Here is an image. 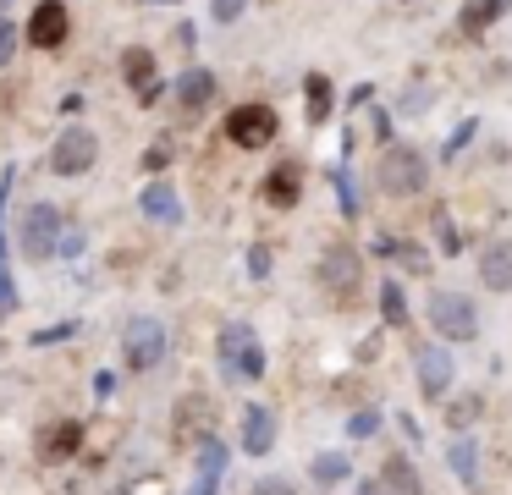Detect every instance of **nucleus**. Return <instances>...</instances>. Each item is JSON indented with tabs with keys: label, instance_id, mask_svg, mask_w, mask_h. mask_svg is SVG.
Instances as JSON below:
<instances>
[{
	"label": "nucleus",
	"instance_id": "obj_13",
	"mask_svg": "<svg viewBox=\"0 0 512 495\" xmlns=\"http://www.w3.org/2000/svg\"><path fill=\"white\" fill-rule=\"evenodd\" d=\"M12 187H17V171L6 165V171H0V319L12 314V303H17L12 270H6V198H12Z\"/></svg>",
	"mask_w": 512,
	"mask_h": 495
},
{
	"label": "nucleus",
	"instance_id": "obj_21",
	"mask_svg": "<svg viewBox=\"0 0 512 495\" xmlns=\"http://www.w3.org/2000/svg\"><path fill=\"white\" fill-rule=\"evenodd\" d=\"M303 94H309V121L320 127V121L336 110V88H331V77H325V72H309V77H303Z\"/></svg>",
	"mask_w": 512,
	"mask_h": 495
},
{
	"label": "nucleus",
	"instance_id": "obj_9",
	"mask_svg": "<svg viewBox=\"0 0 512 495\" xmlns=\"http://www.w3.org/2000/svg\"><path fill=\"white\" fill-rule=\"evenodd\" d=\"M67 33H72L67 6H61V0H39L34 17H28V44H34V50H61Z\"/></svg>",
	"mask_w": 512,
	"mask_h": 495
},
{
	"label": "nucleus",
	"instance_id": "obj_17",
	"mask_svg": "<svg viewBox=\"0 0 512 495\" xmlns=\"http://www.w3.org/2000/svg\"><path fill=\"white\" fill-rule=\"evenodd\" d=\"M215 99V77L204 72V66H188V72L177 77V105L182 110H193V116H199L204 105H210Z\"/></svg>",
	"mask_w": 512,
	"mask_h": 495
},
{
	"label": "nucleus",
	"instance_id": "obj_18",
	"mask_svg": "<svg viewBox=\"0 0 512 495\" xmlns=\"http://www.w3.org/2000/svg\"><path fill=\"white\" fill-rule=\"evenodd\" d=\"M419 385H424V396H441L446 385H452V358H446L441 347H419Z\"/></svg>",
	"mask_w": 512,
	"mask_h": 495
},
{
	"label": "nucleus",
	"instance_id": "obj_27",
	"mask_svg": "<svg viewBox=\"0 0 512 495\" xmlns=\"http://www.w3.org/2000/svg\"><path fill=\"white\" fill-rule=\"evenodd\" d=\"M435 231H441V248L446 253L463 248V237H457V226H452V215H446V209H435Z\"/></svg>",
	"mask_w": 512,
	"mask_h": 495
},
{
	"label": "nucleus",
	"instance_id": "obj_7",
	"mask_svg": "<svg viewBox=\"0 0 512 495\" xmlns=\"http://www.w3.org/2000/svg\"><path fill=\"white\" fill-rule=\"evenodd\" d=\"M276 132H281V121L270 105H237L232 121H226V138H232L237 149H270Z\"/></svg>",
	"mask_w": 512,
	"mask_h": 495
},
{
	"label": "nucleus",
	"instance_id": "obj_2",
	"mask_svg": "<svg viewBox=\"0 0 512 495\" xmlns=\"http://www.w3.org/2000/svg\"><path fill=\"white\" fill-rule=\"evenodd\" d=\"M215 352H221V374L226 380H265V347H259L254 325H226L221 341H215Z\"/></svg>",
	"mask_w": 512,
	"mask_h": 495
},
{
	"label": "nucleus",
	"instance_id": "obj_14",
	"mask_svg": "<svg viewBox=\"0 0 512 495\" xmlns=\"http://www.w3.org/2000/svg\"><path fill=\"white\" fill-rule=\"evenodd\" d=\"M78 446H83V424H72V418H67V424H45V429H39V457H45V462L72 457Z\"/></svg>",
	"mask_w": 512,
	"mask_h": 495
},
{
	"label": "nucleus",
	"instance_id": "obj_19",
	"mask_svg": "<svg viewBox=\"0 0 512 495\" xmlns=\"http://www.w3.org/2000/svg\"><path fill=\"white\" fill-rule=\"evenodd\" d=\"M298 187H303V171H298V165H276V171L265 176V204L292 209V204H298Z\"/></svg>",
	"mask_w": 512,
	"mask_h": 495
},
{
	"label": "nucleus",
	"instance_id": "obj_25",
	"mask_svg": "<svg viewBox=\"0 0 512 495\" xmlns=\"http://www.w3.org/2000/svg\"><path fill=\"white\" fill-rule=\"evenodd\" d=\"M314 479H320V484H342L347 479V457H336V451L314 457Z\"/></svg>",
	"mask_w": 512,
	"mask_h": 495
},
{
	"label": "nucleus",
	"instance_id": "obj_30",
	"mask_svg": "<svg viewBox=\"0 0 512 495\" xmlns=\"http://www.w3.org/2000/svg\"><path fill=\"white\" fill-rule=\"evenodd\" d=\"M6 6L12 0H0V66L12 61V17H6Z\"/></svg>",
	"mask_w": 512,
	"mask_h": 495
},
{
	"label": "nucleus",
	"instance_id": "obj_11",
	"mask_svg": "<svg viewBox=\"0 0 512 495\" xmlns=\"http://www.w3.org/2000/svg\"><path fill=\"white\" fill-rule=\"evenodd\" d=\"M138 209H144V220H155V226H182V198L171 182H149L144 198H138Z\"/></svg>",
	"mask_w": 512,
	"mask_h": 495
},
{
	"label": "nucleus",
	"instance_id": "obj_16",
	"mask_svg": "<svg viewBox=\"0 0 512 495\" xmlns=\"http://www.w3.org/2000/svg\"><path fill=\"white\" fill-rule=\"evenodd\" d=\"M122 66H127V83H133V94L144 99V105H155V94H160L155 55H149V50H127V55H122Z\"/></svg>",
	"mask_w": 512,
	"mask_h": 495
},
{
	"label": "nucleus",
	"instance_id": "obj_23",
	"mask_svg": "<svg viewBox=\"0 0 512 495\" xmlns=\"http://www.w3.org/2000/svg\"><path fill=\"white\" fill-rule=\"evenodd\" d=\"M474 457H479V451H474V440H452V451H446V462H452V473H457L463 484H479Z\"/></svg>",
	"mask_w": 512,
	"mask_h": 495
},
{
	"label": "nucleus",
	"instance_id": "obj_20",
	"mask_svg": "<svg viewBox=\"0 0 512 495\" xmlns=\"http://www.w3.org/2000/svg\"><path fill=\"white\" fill-rule=\"evenodd\" d=\"M380 495H419V473H413L408 457H386V468H380Z\"/></svg>",
	"mask_w": 512,
	"mask_h": 495
},
{
	"label": "nucleus",
	"instance_id": "obj_15",
	"mask_svg": "<svg viewBox=\"0 0 512 495\" xmlns=\"http://www.w3.org/2000/svg\"><path fill=\"white\" fill-rule=\"evenodd\" d=\"M270 446H276V413H270V407H248V418H243V451H248V457H265Z\"/></svg>",
	"mask_w": 512,
	"mask_h": 495
},
{
	"label": "nucleus",
	"instance_id": "obj_6",
	"mask_svg": "<svg viewBox=\"0 0 512 495\" xmlns=\"http://www.w3.org/2000/svg\"><path fill=\"white\" fill-rule=\"evenodd\" d=\"M430 325L441 330L446 341H474L479 336V308L468 303L463 292H435L430 297Z\"/></svg>",
	"mask_w": 512,
	"mask_h": 495
},
{
	"label": "nucleus",
	"instance_id": "obj_5",
	"mask_svg": "<svg viewBox=\"0 0 512 495\" xmlns=\"http://www.w3.org/2000/svg\"><path fill=\"white\" fill-rule=\"evenodd\" d=\"M122 352H127V369H160V358H166V325L149 319V314L127 319Z\"/></svg>",
	"mask_w": 512,
	"mask_h": 495
},
{
	"label": "nucleus",
	"instance_id": "obj_34",
	"mask_svg": "<svg viewBox=\"0 0 512 495\" xmlns=\"http://www.w3.org/2000/svg\"><path fill=\"white\" fill-rule=\"evenodd\" d=\"M83 248V231L78 226H72V220H67V231H61V253H67V259H72V253H78Z\"/></svg>",
	"mask_w": 512,
	"mask_h": 495
},
{
	"label": "nucleus",
	"instance_id": "obj_24",
	"mask_svg": "<svg viewBox=\"0 0 512 495\" xmlns=\"http://www.w3.org/2000/svg\"><path fill=\"white\" fill-rule=\"evenodd\" d=\"M380 308H386V325H408V303H402V286L397 281L380 286Z\"/></svg>",
	"mask_w": 512,
	"mask_h": 495
},
{
	"label": "nucleus",
	"instance_id": "obj_36",
	"mask_svg": "<svg viewBox=\"0 0 512 495\" xmlns=\"http://www.w3.org/2000/svg\"><path fill=\"white\" fill-rule=\"evenodd\" d=\"M166 160H171V149H149V154H144V165H149V171H160Z\"/></svg>",
	"mask_w": 512,
	"mask_h": 495
},
{
	"label": "nucleus",
	"instance_id": "obj_28",
	"mask_svg": "<svg viewBox=\"0 0 512 495\" xmlns=\"http://www.w3.org/2000/svg\"><path fill=\"white\" fill-rule=\"evenodd\" d=\"M446 418H452V429L474 424V418H479V396H463V402H452V413H446Z\"/></svg>",
	"mask_w": 512,
	"mask_h": 495
},
{
	"label": "nucleus",
	"instance_id": "obj_10",
	"mask_svg": "<svg viewBox=\"0 0 512 495\" xmlns=\"http://www.w3.org/2000/svg\"><path fill=\"white\" fill-rule=\"evenodd\" d=\"M479 281H485L490 292H512V237H496L479 253Z\"/></svg>",
	"mask_w": 512,
	"mask_h": 495
},
{
	"label": "nucleus",
	"instance_id": "obj_33",
	"mask_svg": "<svg viewBox=\"0 0 512 495\" xmlns=\"http://www.w3.org/2000/svg\"><path fill=\"white\" fill-rule=\"evenodd\" d=\"M254 495H298V490H292L287 479H259V484H254Z\"/></svg>",
	"mask_w": 512,
	"mask_h": 495
},
{
	"label": "nucleus",
	"instance_id": "obj_4",
	"mask_svg": "<svg viewBox=\"0 0 512 495\" xmlns=\"http://www.w3.org/2000/svg\"><path fill=\"white\" fill-rule=\"evenodd\" d=\"M424 182H430L424 154L408 149V143H391L386 160H380V187H386L391 198H413V193H424Z\"/></svg>",
	"mask_w": 512,
	"mask_h": 495
},
{
	"label": "nucleus",
	"instance_id": "obj_3",
	"mask_svg": "<svg viewBox=\"0 0 512 495\" xmlns=\"http://www.w3.org/2000/svg\"><path fill=\"white\" fill-rule=\"evenodd\" d=\"M61 231H67V220H61L56 204H34L23 215V226H17V248H23V259H50V253H61Z\"/></svg>",
	"mask_w": 512,
	"mask_h": 495
},
{
	"label": "nucleus",
	"instance_id": "obj_37",
	"mask_svg": "<svg viewBox=\"0 0 512 495\" xmlns=\"http://www.w3.org/2000/svg\"><path fill=\"white\" fill-rule=\"evenodd\" d=\"M358 495H380V479H364V484H358Z\"/></svg>",
	"mask_w": 512,
	"mask_h": 495
},
{
	"label": "nucleus",
	"instance_id": "obj_32",
	"mask_svg": "<svg viewBox=\"0 0 512 495\" xmlns=\"http://www.w3.org/2000/svg\"><path fill=\"white\" fill-rule=\"evenodd\" d=\"M468 138H474V121H463V127H457L452 138H446V160H457V149H463Z\"/></svg>",
	"mask_w": 512,
	"mask_h": 495
},
{
	"label": "nucleus",
	"instance_id": "obj_1",
	"mask_svg": "<svg viewBox=\"0 0 512 495\" xmlns=\"http://www.w3.org/2000/svg\"><path fill=\"white\" fill-rule=\"evenodd\" d=\"M314 281H320V292L331 297V303H358V292H364V253L353 248V242H331V248L314 259Z\"/></svg>",
	"mask_w": 512,
	"mask_h": 495
},
{
	"label": "nucleus",
	"instance_id": "obj_22",
	"mask_svg": "<svg viewBox=\"0 0 512 495\" xmlns=\"http://www.w3.org/2000/svg\"><path fill=\"white\" fill-rule=\"evenodd\" d=\"M496 17H507V0H474V6L463 11V33H485Z\"/></svg>",
	"mask_w": 512,
	"mask_h": 495
},
{
	"label": "nucleus",
	"instance_id": "obj_35",
	"mask_svg": "<svg viewBox=\"0 0 512 495\" xmlns=\"http://www.w3.org/2000/svg\"><path fill=\"white\" fill-rule=\"evenodd\" d=\"M375 429H380V413H358L353 418V435H375Z\"/></svg>",
	"mask_w": 512,
	"mask_h": 495
},
{
	"label": "nucleus",
	"instance_id": "obj_26",
	"mask_svg": "<svg viewBox=\"0 0 512 495\" xmlns=\"http://www.w3.org/2000/svg\"><path fill=\"white\" fill-rule=\"evenodd\" d=\"M391 253H397L402 264H408V270H430V259H424V248H413V242H386Z\"/></svg>",
	"mask_w": 512,
	"mask_h": 495
},
{
	"label": "nucleus",
	"instance_id": "obj_12",
	"mask_svg": "<svg viewBox=\"0 0 512 495\" xmlns=\"http://www.w3.org/2000/svg\"><path fill=\"white\" fill-rule=\"evenodd\" d=\"M221 473H226V446L215 435H204L199 440V479H193L188 495H215L221 490Z\"/></svg>",
	"mask_w": 512,
	"mask_h": 495
},
{
	"label": "nucleus",
	"instance_id": "obj_8",
	"mask_svg": "<svg viewBox=\"0 0 512 495\" xmlns=\"http://www.w3.org/2000/svg\"><path fill=\"white\" fill-rule=\"evenodd\" d=\"M94 154H100V138H94L89 127H67L56 138V149H50V171L56 176H83L94 165Z\"/></svg>",
	"mask_w": 512,
	"mask_h": 495
},
{
	"label": "nucleus",
	"instance_id": "obj_31",
	"mask_svg": "<svg viewBox=\"0 0 512 495\" xmlns=\"http://www.w3.org/2000/svg\"><path fill=\"white\" fill-rule=\"evenodd\" d=\"M248 270H254V281H265L270 275V248H248Z\"/></svg>",
	"mask_w": 512,
	"mask_h": 495
},
{
	"label": "nucleus",
	"instance_id": "obj_29",
	"mask_svg": "<svg viewBox=\"0 0 512 495\" xmlns=\"http://www.w3.org/2000/svg\"><path fill=\"white\" fill-rule=\"evenodd\" d=\"M248 11V0H210V17L215 22H237Z\"/></svg>",
	"mask_w": 512,
	"mask_h": 495
}]
</instances>
